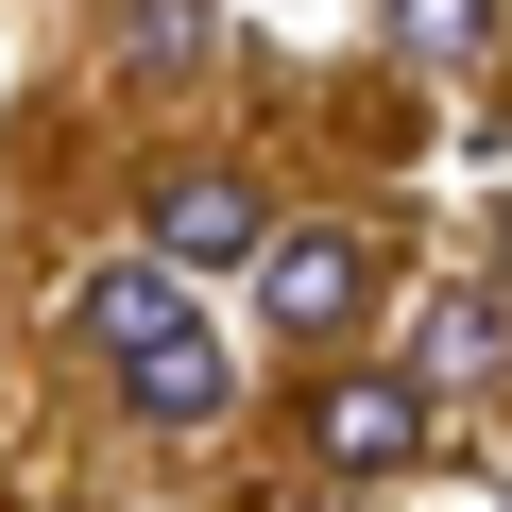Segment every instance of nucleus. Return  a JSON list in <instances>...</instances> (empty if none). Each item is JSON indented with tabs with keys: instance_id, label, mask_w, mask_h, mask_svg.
I'll use <instances>...</instances> for the list:
<instances>
[{
	"instance_id": "obj_1",
	"label": "nucleus",
	"mask_w": 512,
	"mask_h": 512,
	"mask_svg": "<svg viewBox=\"0 0 512 512\" xmlns=\"http://www.w3.org/2000/svg\"><path fill=\"white\" fill-rule=\"evenodd\" d=\"M69 308H86V359L137 393V427H222L239 359H222V325L188 308V274H171V256H103Z\"/></svg>"
},
{
	"instance_id": "obj_2",
	"label": "nucleus",
	"mask_w": 512,
	"mask_h": 512,
	"mask_svg": "<svg viewBox=\"0 0 512 512\" xmlns=\"http://www.w3.org/2000/svg\"><path fill=\"white\" fill-rule=\"evenodd\" d=\"M256 308H274V342H342L359 308H376V239L359 222H256Z\"/></svg>"
},
{
	"instance_id": "obj_3",
	"label": "nucleus",
	"mask_w": 512,
	"mask_h": 512,
	"mask_svg": "<svg viewBox=\"0 0 512 512\" xmlns=\"http://www.w3.org/2000/svg\"><path fill=\"white\" fill-rule=\"evenodd\" d=\"M410 444H427V376H410V359H393V376H325V393H308V461H325V478H393Z\"/></svg>"
},
{
	"instance_id": "obj_4",
	"label": "nucleus",
	"mask_w": 512,
	"mask_h": 512,
	"mask_svg": "<svg viewBox=\"0 0 512 512\" xmlns=\"http://www.w3.org/2000/svg\"><path fill=\"white\" fill-rule=\"evenodd\" d=\"M154 256H171V274L256 256V188H239V171H171V188H154Z\"/></svg>"
},
{
	"instance_id": "obj_5",
	"label": "nucleus",
	"mask_w": 512,
	"mask_h": 512,
	"mask_svg": "<svg viewBox=\"0 0 512 512\" xmlns=\"http://www.w3.org/2000/svg\"><path fill=\"white\" fill-rule=\"evenodd\" d=\"M495 342H512V291H427L410 376H427V393H444V376H495Z\"/></svg>"
},
{
	"instance_id": "obj_6",
	"label": "nucleus",
	"mask_w": 512,
	"mask_h": 512,
	"mask_svg": "<svg viewBox=\"0 0 512 512\" xmlns=\"http://www.w3.org/2000/svg\"><path fill=\"white\" fill-rule=\"evenodd\" d=\"M495 18H512V0H393V52H410V69H478Z\"/></svg>"
},
{
	"instance_id": "obj_7",
	"label": "nucleus",
	"mask_w": 512,
	"mask_h": 512,
	"mask_svg": "<svg viewBox=\"0 0 512 512\" xmlns=\"http://www.w3.org/2000/svg\"><path fill=\"white\" fill-rule=\"evenodd\" d=\"M137 52L171 69V52H205V0H137Z\"/></svg>"
},
{
	"instance_id": "obj_8",
	"label": "nucleus",
	"mask_w": 512,
	"mask_h": 512,
	"mask_svg": "<svg viewBox=\"0 0 512 512\" xmlns=\"http://www.w3.org/2000/svg\"><path fill=\"white\" fill-rule=\"evenodd\" d=\"M495 274H512V205H495Z\"/></svg>"
},
{
	"instance_id": "obj_9",
	"label": "nucleus",
	"mask_w": 512,
	"mask_h": 512,
	"mask_svg": "<svg viewBox=\"0 0 512 512\" xmlns=\"http://www.w3.org/2000/svg\"><path fill=\"white\" fill-rule=\"evenodd\" d=\"M308 512H376V495H308Z\"/></svg>"
}]
</instances>
